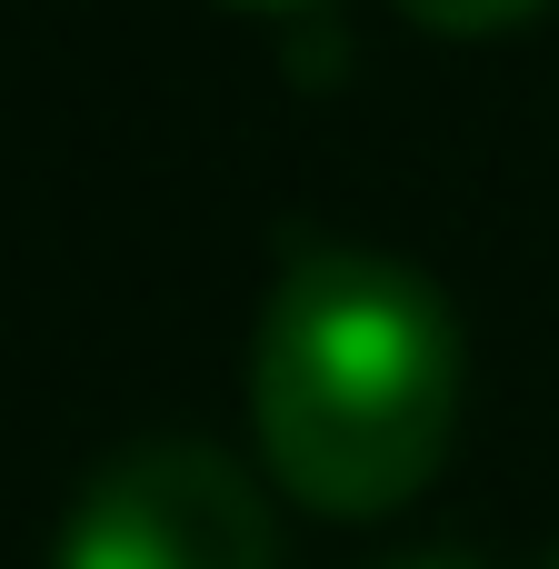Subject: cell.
I'll list each match as a JSON object with an SVG mask.
<instances>
[{"label":"cell","mask_w":559,"mask_h":569,"mask_svg":"<svg viewBox=\"0 0 559 569\" xmlns=\"http://www.w3.org/2000/svg\"><path fill=\"white\" fill-rule=\"evenodd\" d=\"M470 350L450 300L380 250H300L250 330V420L290 500L330 520L400 510L460 430Z\"/></svg>","instance_id":"obj_1"},{"label":"cell","mask_w":559,"mask_h":569,"mask_svg":"<svg viewBox=\"0 0 559 569\" xmlns=\"http://www.w3.org/2000/svg\"><path fill=\"white\" fill-rule=\"evenodd\" d=\"M50 569H280V530L230 450L130 440L80 480Z\"/></svg>","instance_id":"obj_2"},{"label":"cell","mask_w":559,"mask_h":569,"mask_svg":"<svg viewBox=\"0 0 559 569\" xmlns=\"http://www.w3.org/2000/svg\"><path fill=\"white\" fill-rule=\"evenodd\" d=\"M420 30H450V40H480V30H510V20H530L540 0H400Z\"/></svg>","instance_id":"obj_3"},{"label":"cell","mask_w":559,"mask_h":569,"mask_svg":"<svg viewBox=\"0 0 559 569\" xmlns=\"http://www.w3.org/2000/svg\"><path fill=\"white\" fill-rule=\"evenodd\" d=\"M270 10H280V0H270Z\"/></svg>","instance_id":"obj_4"},{"label":"cell","mask_w":559,"mask_h":569,"mask_svg":"<svg viewBox=\"0 0 559 569\" xmlns=\"http://www.w3.org/2000/svg\"><path fill=\"white\" fill-rule=\"evenodd\" d=\"M550 569H559V560H550Z\"/></svg>","instance_id":"obj_5"}]
</instances>
